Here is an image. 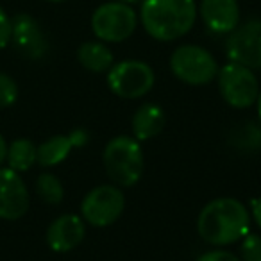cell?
<instances>
[{
	"instance_id": "6da1fadb",
	"label": "cell",
	"mask_w": 261,
	"mask_h": 261,
	"mask_svg": "<svg viewBox=\"0 0 261 261\" xmlns=\"http://www.w3.org/2000/svg\"><path fill=\"white\" fill-rule=\"evenodd\" d=\"M250 211L242 200L218 197L206 204L197 217V232L213 247L238 243L250 232Z\"/></svg>"
},
{
	"instance_id": "7a4b0ae2",
	"label": "cell",
	"mask_w": 261,
	"mask_h": 261,
	"mask_svg": "<svg viewBox=\"0 0 261 261\" xmlns=\"http://www.w3.org/2000/svg\"><path fill=\"white\" fill-rule=\"evenodd\" d=\"M199 18L195 0H142L138 20L152 40L170 43L185 38Z\"/></svg>"
},
{
	"instance_id": "3957f363",
	"label": "cell",
	"mask_w": 261,
	"mask_h": 261,
	"mask_svg": "<svg viewBox=\"0 0 261 261\" xmlns=\"http://www.w3.org/2000/svg\"><path fill=\"white\" fill-rule=\"evenodd\" d=\"M106 175L118 188H130L142 179L145 170V156L142 143L133 136L120 135L109 140L102 152Z\"/></svg>"
},
{
	"instance_id": "277c9868",
	"label": "cell",
	"mask_w": 261,
	"mask_h": 261,
	"mask_svg": "<svg viewBox=\"0 0 261 261\" xmlns=\"http://www.w3.org/2000/svg\"><path fill=\"white\" fill-rule=\"evenodd\" d=\"M138 13L133 6L109 0L91 13V33L104 43H122L129 40L138 29Z\"/></svg>"
},
{
	"instance_id": "5b68a950",
	"label": "cell",
	"mask_w": 261,
	"mask_h": 261,
	"mask_svg": "<svg viewBox=\"0 0 261 261\" xmlns=\"http://www.w3.org/2000/svg\"><path fill=\"white\" fill-rule=\"evenodd\" d=\"M170 72L175 79L190 86H204L217 79L218 61L207 48L200 45H179L168 59Z\"/></svg>"
},
{
	"instance_id": "8992f818",
	"label": "cell",
	"mask_w": 261,
	"mask_h": 261,
	"mask_svg": "<svg viewBox=\"0 0 261 261\" xmlns=\"http://www.w3.org/2000/svg\"><path fill=\"white\" fill-rule=\"evenodd\" d=\"M106 81L113 95L125 100H135L145 97L152 90L156 73L152 66L142 59H123L108 70Z\"/></svg>"
},
{
	"instance_id": "52a82bcc",
	"label": "cell",
	"mask_w": 261,
	"mask_h": 261,
	"mask_svg": "<svg viewBox=\"0 0 261 261\" xmlns=\"http://www.w3.org/2000/svg\"><path fill=\"white\" fill-rule=\"evenodd\" d=\"M217 83L220 97L232 109H249L256 106L261 84L254 70L229 61L218 68Z\"/></svg>"
},
{
	"instance_id": "ba28073f",
	"label": "cell",
	"mask_w": 261,
	"mask_h": 261,
	"mask_svg": "<svg viewBox=\"0 0 261 261\" xmlns=\"http://www.w3.org/2000/svg\"><path fill=\"white\" fill-rule=\"evenodd\" d=\"M125 210V195L116 185H100L84 195L81 217L91 227H109Z\"/></svg>"
},
{
	"instance_id": "9c48e42d",
	"label": "cell",
	"mask_w": 261,
	"mask_h": 261,
	"mask_svg": "<svg viewBox=\"0 0 261 261\" xmlns=\"http://www.w3.org/2000/svg\"><path fill=\"white\" fill-rule=\"evenodd\" d=\"M224 50L229 61L250 70H261V18L240 22L234 31L225 36Z\"/></svg>"
},
{
	"instance_id": "30bf717a",
	"label": "cell",
	"mask_w": 261,
	"mask_h": 261,
	"mask_svg": "<svg viewBox=\"0 0 261 261\" xmlns=\"http://www.w3.org/2000/svg\"><path fill=\"white\" fill-rule=\"evenodd\" d=\"M11 45L20 56L31 61H40L50 50L43 27L29 13H16L11 18Z\"/></svg>"
},
{
	"instance_id": "8fae6325",
	"label": "cell",
	"mask_w": 261,
	"mask_h": 261,
	"mask_svg": "<svg viewBox=\"0 0 261 261\" xmlns=\"http://www.w3.org/2000/svg\"><path fill=\"white\" fill-rule=\"evenodd\" d=\"M29 206L31 193L22 174L9 167H0V220H20Z\"/></svg>"
},
{
	"instance_id": "7c38bea8",
	"label": "cell",
	"mask_w": 261,
	"mask_h": 261,
	"mask_svg": "<svg viewBox=\"0 0 261 261\" xmlns=\"http://www.w3.org/2000/svg\"><path fill=\"white\" fill-rule=\"evenodd\" d=\"M86 236V222L81 215L65 213L50 222L47 227V245L50 250L58 254L72 252L73 249L83 243Z\"/></svg>"
},
{
	"instance_id": "4fadbf2b",
	"label": "cell",
	"mask_w": 261,
	"mask_h": 261,
	"mask_svg": "<svg viewBox=\"0 0 261 261\" xmlns=\"http://www.w3.org/2000/svg\"><path fill=\"white\" fill-rule=\"evenodd\" d=\"M197 13L204 27L217 36H227L242 18L238 0H200Z\"/></svg>"
},
{
	"instance_id": "5bb4252c",
	"label": "cell",
	"mask_w": 261,
	"mask_h": 261,
	"mask_svg": "<svg viewBox=\"0 0 261 261\" xmlns=\"http://www.w3.org/2000/svg\"><path fill=\"white\" fill-rule=\"evenodd\" d=\"M165 122H167V115L163 108L154 102H145L133 113V118H130L133 138L138 140L140 143L156 138L163 130Z\"/></svg>"
},
{
	"instance_id": "9a60e30c",
	"label": "cell",
	"mask_w": 261,
	"mask_h": 261,
	"mask_svg": "<svg viewBox=\"0 0 261 261\" xmlns=\"http://www.w3.org/2000/svg\"><path fill=\"white\" fill-rule=\"evenodd\" d=\"M77 61L84 70L91 73H108V70L115 65V56L108 43L98 40L84 41L77 48Z\"/></svg>"
},
{
	"instance_id": "2e32d148",
	"label": "cell",
	"mask_w": 261,
	"mask_h": 261,
	"mask_svg": "<svg viewBox=\"0 0 261 261\" xmlns=\"http://www.w3.org/2000/svg\"><path fill=\"white\" fill-rule=\"evenodd\" d=\"M73 149H75V143H73L70 133L68 135L50 136L48 140L38 145V165H41L43 168L58 167L70 156Z\"/></svg>"
},
{
	"instance_id": "e0dca14e",
	"label": "cell",
	"mask_w": 261,
	"mask_h": 261,
	"mask_svg": "<svg viewBox=\"0 0 261 261\" xmlns=\"http://www.w3.org/2000/svg\"><path fill=\"white\" fill-rule=\"evenodd\" d=\"M38 163V145L27 138H16L11 143H8V156H6V165L11 170L23 174L31 170Z\"/></svg>"
},
{
	"instance_id": "ac0fdd59",
	"label": "cell",
	"mask_w": 261,
	"mask_h": 261,
	"mask_svg": "<svg viewBox=\"0 0 261 261\" xmlns=\"http://www.w3.org/2000/svg\"><path fill=\"white\" fill-rule=\"evenodd\" d=\"M229 143L238 152L254 154L261 150V123H245L229 136Z\"/></svg>"
},
{
	"instance_id": "d6986e66",
	"label": "cell",
	"mask_w": 261,
	"mask_h": 261,
	"mask_svg": "<svg viewBox=\"0 0 261 261\" xmlns=\"http://www.w3.org/2000/svg\"><path fill=\"white\" fill-rule=\"evenodd\" d=\"M34 188H36V195L48 206H58L65 199V186H63L61 179L50 172L38 175Z\"/></svg>"
},
{
	"instance_id": "ffe728a7",
	"label": "cell",
	"mask_w": 261,
	"mask_h": 261,
	"mask_svg": "<svg viewBox=\"0 0 261 261\" xmlns=\"http://www.w3.org/2000/svg\"><path fill=\"white\" fill-rule=\"evenodd\" d=\"M18 84L9 73L0 72V109H8L18 100Z\"/></svg>"
},
{
	"instance_id": "44dd1931",
	"label": "cell",
	"mask_w": 261,
	"mask_h": 261,
	"mask_svg": "<svg viewBox=\"0 0 261 261\" xmlns=\"http://www.w3.org/2000/svg\"><path fill=\"white\" fill-rule=\"evenodd\" d=\"M240 261H261V236L245 234L240 240Z\"/></svg>"
},
{
	"instance_id": "7402d4cb",
	"label": "cell",
	"mask_w": 261,
	"mask_h": 261,
	"mask_svg": "<svg viewBox=\"0 0 261 261\" xmlns=\"http://www.w3.org/2000/svg\"><path fill=\"white\" fill-rule=\"evenodd\" d=\"M11 43V16L0 6V50Z\"/></svg>"
},
{
	"instance_id": "603a6c76",
	"label": "cell",
	"mask_w": 261,
	"mask_h": 261,
	"mask_svg": "<svg viewBox=\"0 0 261 261\" xmlns=\"http://www.w3.org/2000/svg\"><path fill=\"white\" fill-rule=\"evenodd\" d=\"M195 261H240V257L234 252L225 249H213L207 250V252L200 254Z\"/></svg>"
},
{
	"instance_id": "cb8c5ba5",
	"label": "cell",
	"mask_w": 261,
	"mask_h": 261,
	"mask_svg": "<svg viewBox=\"0 0 261 261\" xmlns=\"http://www.w3.org/2000/svg\"><path fill=\"white\" fill-rule=\"evenodd\" d=\"M250 217L256 222L257 227L261 229V195L254 197V199L250 200Z\"/></svg>"
},
{
	"instance_id": "d4e9b609",
	"label": "cell",
	"mask_w": 261,
	"mask_h": 261,
	"mask_svg": "<svg viewBox=\"0 0 261 261\" xmlns=\"http://www.w3.org/2000/svg\"><path fill=\"white\" fill-rule=\"evenodd\" d=\"M6 156H8V142L2 135H0V167L6 163Z\"/></svg>"
},
{
	"instance_id": "484cf974",
	"label": "cell",
	"mask_w": 261,
	"mask_h": 261,
	"mask_svg": "<svg viewBox=\"0 0 261 261\" xmlns=\"http://www.w3.org/2000/svg\"><path fill=\"white\" fill-rule=\"evenodd\" d=\"M118 2H122V4H127V6H133V8H135L136 4H142V0H118Z\"/></svg>"
},
{
	"instance_id": "4316f807",
	"label": "cell",
	"mask_w": 261,
	"mask_h": 261,
	"mask_svg": "<svg viewBox=\"0 0 261 261\" xmlns=\"http://www.w3.org/2000/svg\"><path fill=\"white\" fill-rule=\"evenodd\" d=\"M256 108H257V118H259V123H261V91H259V97L256 100Z\"/></svg>"
},
{
	"instance_id": "83f0119b",
	"label": "cell",
	"mask_w": 261,
	"mask_h": 261,
	"mask_svg": "<svg viewBox=\"0 0 261 261\" xmlns=\"http://www.w3.org/2000/svg\"><path fill=\"white\" fill-rule=\"evenodd\" d=\"M45 2H50V4H61V2H66V0H45Z\"/></svg>"
}]
</instances>
